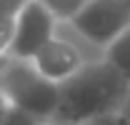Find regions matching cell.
<instances>
[{"label": "cell", "mask_w": 130, "mask_h": 125, "mask_svg": "<svg viewBox=\"0 0 130 125\" xmlns=\"http://www.w3.org/2000/svg\"><path fill=\"white\" fill-rule=\"evenodd\" d=\"M68 25L90 45L105 50L130 25V0H88Z\"/></svg>", "instance_id": "3957f363"}, {"label": "cell", "mask_w": 130, "mask_h": 125, "mask_svg": "<svg viewBox=\"0 0 130 125\" xmlns=\"http://www.w3.org/2000/svg\"><path fill=\"white\" fill-rule=\"evenodd\" d=\"M28 0H0V18H15Z\"/></svg>", "instance_id": "8fae6325"}, {"label": "cell", "mask_w": 130, "mask_h": 125, "mask_svg": "<svg viewBox=\"0 0 130 125\" xmlns=\"http://www.w3.org/2000/svg\"><path fill=\"white\" fill-rule=\"evenodd\" d=\"M10 60H13L10 55H0V73H3V70L8 68V63H10Z\"/></svg>", "instance_id": "4fadbf2b"}, {"label": "cell", "mask_w": 130, "mask_h": 125, "mask_svg": "<svg viewBox=\"0 0 130 125\" xmlns=\"http://www.w3.org/2000/svg\"><path fill=\"white\" fill-rule=\"evenodd\" d=\"M40 3L58 18V23H68V20L75 15L88 0H40Z\"/></svg>", "instance_id": "52a82bcc"}, {"label": "cell", "mask_w": 130, "mask_h": 125, "mask_svg": "<svg viewBox=\"0 0 130 125\" xmlns=\"http://www.w3.org/2000/svg\"><path fill=\"white\" fill-rule=\"evenodd\" d=\"M15 38V18H0V55H10Z\"/></svg>", "instance_id": "9c48e42d"}, {"label": "cell", "mask_w": 130, "mask_h": 125, "mask_svg": "<svg viewBox=\"0 0 130 125\" xmlns=\"http://www.w3.org/2000/svg\"><path fill=\"white\" fill-rule=\"evenodd\" d=\"M130 98V80L105 58L88 60L60 83V100L50 123H83L123 113Z\"/></svg>", "instance_id": "6da1fadb"}, {"label": "cell", "mask_w": 130, "mask_h": 125, "mask_svg": "<svg viewBox=\"0 0 130 125\" xmlns=\"http://www.w3.org/2000/svg\"><path fill=\"white\" fill-rule=\"evenodd\" d=\"M0 88L20 110H28L40 120L50 123L60 100V85L43 78L30 60H10L0 73Z\"/></svg>", "instance_id": "7a4b0ae2"}, {"label": "cell", "mask_w": 130, "mask_h": 125, "mask_svg": "<svg viewBox=\"0 0 130 125\" xmlns=\"http://www.w3.org/2000/svg\"><path fill=\"white\" fill-rule=\"evenodd\" d=\"M58 25H60L58 18L40 0H28L23 10L15 15V38L10 45V58L30 60L50 38H55Z\"/></svg>", "instance_id": "277c9868"}, {"label": "cell", "mask_w": 130, "mask_h": 125, "mask_svg": "<svg viewBox=\"0 0 130 125\" xmlns=\"http://www.w3.org/2000/svg\"><path fill=\"white\" fill-rule=\"evenodd\" d=\"M48 125H130V120L123 113H113V115H103V118L83 120V123H48Z\"/></svg>", "instance_id": "30bf717a"}, {"label": "cell", "mask_w": 130, "mask_h": 125, "mask_svg": "<svg viewBox=\"0 0 130 125\" xmlns=\"http://www.w3.org/2000/svg\"><path fill=\"white\" fill-rule=\"evenodd\" d=\"M0 125H48L45 120H40L38 115H32V113H28V110H20V108H13L8 110V115H5V120Z\"/></svg>", "instance_id": "ba28073f"}, {"label": "cell", "mask_w": 130, "mask_h": 125, "mask_svg": "<svg viewBox=\"0 0 130 125\" xmlns=\"http://www.w3.org/2000/svg\"><path fill=\"white\" fill-rule=\"evenodd\" d=\"M103 58L110 63V65H115L130 80V25L103 50Z\"/></svg>", "instance_id": "8992f818"}, {"label": "cell", "mask_w": 130, "mask_h": 125, "mask_svg": "<svg viewBox=\"0 0 130 125\" xmlns=\"http://www.w3.org/2000/svg\"><path fill=\"white\" fill-rule=\"evenodd\" d=\"M30 63L43 78H48V80L60 85L63 80H68L70 75H75L80 70L85 58L78 50V45H73L70 40H65V38H60L55 33V38H50L48 43L30 58Z\"/></svg>", "instance_id": "5b68a950"}, {"label": "cell", "mask_w": 130, "mask_h": 125, "mask_svg": "<svg viewBox=\"0 0 130 125\" xmlns=\"http://www.w3.org/2000/svg\"><path fill=\"white\" fill-rule=\"evenodd\" d=\"M13 108V103H10V98L5 95V90L0 88V123L5 120V115H8V110Z\"/></svg>", "instance_id": "7c38bea8"}]
</instances>
